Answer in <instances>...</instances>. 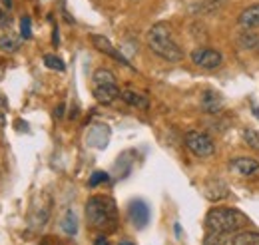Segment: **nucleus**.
I'll use <instances>...</instances> for the list:
<instances>
[{"instance_id": "16", "label": "nucleus", "mask_w": 259, "mask_h": 245, "mask_svg": "<svg viewBox=\"0 0 259 245\" xmlns=\"http://www.w3.org/2000/svg\"><path fill=\"white\" fill-rule=\"evenodd\" d=\"M60 225H62V231H64L66 235H76V231H78V219H76V214L72 212V210H68L62 217V221H60Z\"/></svg>"}, {"instance_id": "9", "label": "nucleus", "mask_w": 259, "mask_h": 245, "mask_svg": "<svg viewBox=\"0 0 259 245\" xmlns=\"http://www.w3.org/2000/svg\"><path fill=\"white\" fill-rule=\"evenodd\" d=\"M92 44H94V48L100 50L102 54H108L110 58H114V60L122 62L124 66H130L128 60L124 58V54L120 52V50H116L114 46H112V42L106 38V36H100V34H92Z\"/></svg>"}, {"instance_id": "11", "label": "nucleus", "mask_w": 259, "mask_h": 245, "mask_svg": "<svg viewBox=\"0 0 259 245\" xmlns=\"http://www.w3.org/2000/svg\"><path fill=\"white\" fill-rule=\"evenodd\" d=\"M222 106H224V98L218 92L205 90V92L201 94V108H203V112H207V114H218V112L222 110Z\"/></svg>"}, {"instance_id": "5", "label": "nucleus", "mask_w": 259, "mask_h": 245, "mask_svg": "<svg viewBox=\"0 0 259 245\" xmlns=\"http://www.w3.org/2000/svg\"><path fill=\"white\" fill-rule=\"evenodd\" d=\"M186 146H188V150L194 153L195 157H209V155H213V152H215L213 140L207 134L195 132V130L186 134Z\"/></svg>"}, {"instance_id": "8", "label": "nucleus", "mask_w": 259, "mask_h": 245, "mask_svg": "<svg viewBox=\"0 0 259 245\" xmlns=\"http://www.w3.org/2000/svg\"><path fill=\"white\" fill-rule=\"evenodd\" d=\"M128 214H130L132 223H134L138 229L146 227V225H148V221H150V208H148L142 199H136V201H132V203H130Z\"/></svg>"}, {"instance_id": "3", "label": "nucleus", "mask_w": 259, "mask_h": 245, "mask_svg": "<svg viewBox=\"0 0 259 245\" xmlns=\"http://www.w3.org/2000/svg\"><path fill=\"white\" fill-rule=\"evenodd\" d=\"M249 223V219L241 214L239 210L231 208H213L205 215V227L207 231H218V233H233L243 229Z\"/></svg>"}, {"instance_id": "20", "label": "nucleus", "mask_w": 259, "mask_h": 245, "mask_svg": "<svg viewBox=\"0 0 259 245\" xmlns=\"http://www.w3.org/2000/svg\"><path fill=\"white\" fill-rule=\"evenodd\" d=\"M239 44L245 50H255V48H259V36H255L253 32H243L239 36Z\"/></svg>"}, {"instance_id": "13", "label": "nucleus", "mask_w": 259, "mask_h": 245, "mask_svg": "<svg viewBox=\"0 0 259 245\" xmlns=\"http://www.w3.org/2000/svg\"><path fill=\"white\" fill-rule=\"evenodd\" d=\"M120 98H122L128 106H134V108H140V110H148V108H150L148 98L142 96V94L134 92V90H124V92L120 94Z\"/></svg>"}, {"instance_id": "4", "label": "nucleus", "mask_w": 259, "mask_h": 245, "mask_svg": "<svg viewBox=\"0 0 259 245\" xmlns=\"http://www.w3.org/2000/svg\"><path fill=\"white\" fill-rule=\"evenodd\" d=\"M92 92L100 104H112L116 98H120V88H118V82H116V76L106 70V68H100L94 72L92 76Z\"/></svg>"}, {"instance_id": "14", "label": "nucleus", "mask_w": 259, "mask_h": 245, "mask_svg": "<svg viewBox=\"0 0 259 245\" xmlns=\"http://www.w3.org/2000/svg\"><path fill=\"white\" fill-rule=\"evenodd\" d=\"M48 215H50V208L48 206H38L34 208L32 214H30V227L32 229H42L48 221Z\"/></svg>"}, {"instance_id": "26", "label": "nucleus", "mask_w": 259, "mask_h": 245, "mask_svg": "<svg viewBox=\"0 0 259 245\" xmlns=\"http://www.w3.org/2000/svg\"><path fill=\"white\" fill-rule=\"evenodd\" d=\"M62 112H64V106L60 104V106L56 108V118H62Z\"/></svg>"}, {"instance_id": "21", "label": "nucleus", "mask_w": 259, "mask_h": 245, "mask_svg": "<svg viewBox=\"0 0 259 245\" xmlns=\"http://www.w3.org/2000/svg\"><path fill=\"white\" fill-rule=\"evenodd\" d=\"M44 64H46L50 70H58V72H62L66 68L64 62L60 60L58 56H54V54H46V56H44Z\"/></svg>"}, {"instance_id": "2", "label": "nucleus", "mask_w": 259, "mask_h": 245, "mask_svg": "<svg viewBox=\"0 0 259 245\" xmlns=\"http://www.w3.org/2000/svg\"><path fill=\"white\" fill-rule=\"evenodd\" d=\"M148 46L154 54H158L160 58L167 62H178L184 58V52L182 48L178 46V42L174 40L171 30L167 24H154L150 32H148Z\"/></svg>"}, {"instance_id": "17", "label": "nucleus", "mask_w": 259, "mask_h": 245, "mask_svg": "<svg viewBox=\"0 0 259 245\" xmlns=\"http://www.w3.org/2000/svg\"><path fill=\"white\" fill-rule=\"evenodd\" d=\"M231 245H259V233L257 231H239L233 235Z\"/></svg>"}, {"instance_id": "24", "label": "nucleus", "mask_w": 259, "mask_h": 245, "mask_svg": "<svg viewBox=\"0 0 259 245\" xmlns=\"http://www.w3.org/2000/svg\"><path fill=\"white\" fill-rule=\"evenodd\" d=\"M94 245H110V243H108V239H106L104 235H100V237H96V241H94Z\"/></svg>"}, {"instance_id": "6", "label": "nucleus", "mask_w": 259, "mask_h": 245, "mask_svg": "<svg viewBox=\"0 0 259 245\" xmlns=\"http://www.w3.org/2000/svg\"><path fill=\"white\" fill-rule=\"evenodd\" d=\"M192 62L201 70H215L222 66L224 56L213 48H195L192 52Z\"/></svg>"}, {"instance_id": "19", "label": "nucleus", "mask_w": 259, "mask_h": 245, "mask_svg": "<svg viewBox=\"0 0 259 245\" xmlns=\"http://www.w3.org/2000/svg\"><path fill=\"white\" fill-rule=\"evenodd\" d=\"M241 138H243V142H245L251 150L259 152V132L251 130V128H245V130L241 132Z\"/></svg>"}, {"instance_id": "25", "label": "nucleus", "mask_w": 259, "mask_h": 245, "mask_svg": "<svg viewBox=\"0 0 259 245\" xmlns=\"http://www.w3.org/2000/svg\"><path fill=\"white\" fill-rule=\"evenodd\" d=\"M4 114H6V110H0V128H4V124H6V118H4Z\"/></svg>"}, {"instance_id": "27", "label": "nucleus", "mask_w": 259, "mask_h": 245, "mask_svg": "<svg viewBox=\"0 0 259 245\" xmlns=\"http://www.w3.org/2000/svg\"><path fill=\"white\" fill-rule=\"evenodd\" d=\"M2 2H4V4H6V6H8V8H10V6H12V2H10V0H2Z\"/></svg>"}, {"instance_id": "7", "label": "nucleus", "mask_w": 259, "mask_h": 245, "mask_svg": "<svg viewBox=\"0 0 259 245\" xmlns=\"http://www.w3.org/2000/svg\"><path fill=\"white\" fill-rule=\"evenodd\" d=\"M203 195L209 199V201H222L229 195V187L224 180L220 178H213L209 182L203 184Z\"/></svg>"}, {"instance_id": "15", "label": "nucleus", "mask_w": 259, "mask_h": 245, "mask_svg": "<svg viewBox=\"0 0 259 245\" xmlns=\"http://www.w3.org/2000/svg\"><path fill=\"white\" fill-rule=\"evenodd\" d=\"M233 243V235L229 233H218V231H207L203 245H231Z\"/></svg>"}, {"instance_id": "28", "label": "nucleus", "mask_w": 259, "mask_h": 245, "mask_svg": "<svg viewBox=\"0 0 259 245\" xmlns=\"http://www.w3.org/2000/svg\"><path fill=\"white\" fill-rule=\"evenodd\" d=\"M120 245H134V243H130V241H122Z\"/></svg>"}, {"instance_id": "22", "label": "nucleus", "mask_w": 259, "mask_h": 245, "mask_svg": "<svg viewBox=\"0 0 259 245\" xmlns=\"http://www.w3.org/2000/svg\"><path fill=\"white\" fill-rule=\"evenodd\" d=\"M20 36L24 40H28L32 36V22H30L28 16H22V20H20Z\"/></svg>"}, {"instance_id": "10", "label": "nucleus", "mask_w": 259, "mask_h": 245, "mask_svg": "<svg viewBox=\"0 0 259 245\" xmlns=\"http://www.w3.org/2000/svg\"><path fill=\"white\" fill-rule=\"evenodd\" d=\"M229 168H231L235 174H239V176H243V178H249V176H253L259 170V161L253 159V157H245V155H243V157L231 159V161H229Z\"/></svg>"}, {"instance_id": "18", "label": "nucleus", "mask_w": 259, "mask_h": 245, "mask_svg": "<svg viewBox=\"0 0 259 245\" xmlns=\"http://www.w3.org/2000/svg\"><path fill=\"white\" fill-rule=\"evenodd\" d=\"M18 46H20V40H18V38H14V36H10V34L0 36V50H2V52H16Z\"/></svg>"}, {"instance_id": "1", "label": "nucleus", "mask_w": 259, "mask_h": 245, "mask_svg": "<svg viewBox=\"0 0 259 245\" xmlns=\"http://www.w3.org/2000/svg\"><path fill=\"white\" fill-rule=\"evenodd\" d=\"M86 217L100 231H114L118 227V208L108 195H92L86 201Z\"/></svg>"}, {"instance_id": "23", "label": "nucleus", "mask_w": 259, "mask_h": 245, "mask_svg": "<svg viewBox=\"0 0 259 245\" xmlns=\"http://www.w3.org/2000/svg\"><path fill=\"white\" fill-rule=\"evenodd\" d=\"M104 182H108V174L106 172H94L88 184H90V187H96V185L104 184Z\"/></svg>"}, {"instance_id": "12", "label": "nucleus", "mask_w": 259, "mask_h": 245, "mask_svg": "<svg viewBox=\"0 0 259 245\" xmlns=\"http://www.w3.org/2000/svg\"><path fill=\"white\" fill-rule=\"evenodd\" d=\"M239 24H241L245 30L259 28V4H251V6H247V8L239 14Z\"/></svg>"}]
</instances>
